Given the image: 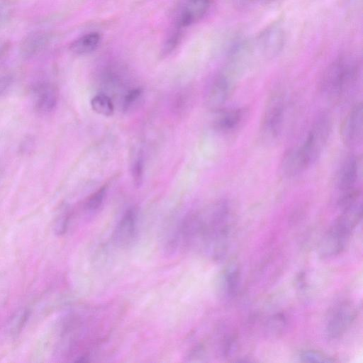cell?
Here are the masks:
<instances>
[{
  "mask_svg": "<svg viewBox=\"0 0 363 363\" xmlns=\"http://www.w3.org/2000/svg\"><path fill=\"white\" fill-rule=\"evenodd\" d=\"M10 42L0 38V61L7 55L10 49Z\"/></svg>",
  "mask_w": 363,
  "mask_h": 363,
  "instance_id": "d4e9b609",
  "label": "cell"
},
{
  "mask_svg": "<svg viewBox=\"0 0 363 363\" xmlns=\"http://www.w3.org/2000/svg\"><path fill=\"white\" fill-rule=\"evenodd\" d=\"M240 279V272L238 265L230 264L223 272L220 284L223 294L230 298L235 294Z\"/></svg>",
  "mask_w": 363,
  "mask_h": 363,
  "instance_id": "e0dca14e",
  "label": "cell"
},
{
  "mask_svg": "<svg viewBox=\"0 0 363 363\" xmlns=\"http://www.w3.org/2000/svg\"><path fill=\"white\" fill-rule=\"evenodd\" d=\"M137 212L131 208L128 209L118 223L113 233V242L119 247L130 245L137 235Z\"/></svg>",
  "mask_w": 363,
  "mask_h": 363,
  "instance_id": "9c48e42d",
  "label": "cell"
},
{
  "mask_svg": "<svg viewBox=\"0 0 363 363\" xmlns=\"http://www.w3.org/2000/svg\"><path fill=\"white\" fill-rule=\"evenodd\" d=\"M212 0H186L178 12L176 23L179 28L201 21L208 13Z\"/></svg>",
  "mask_w": 363,
  "mask_h": 363,
  "instance_id": "30bf717a",
  "label": "cell"
},
{
  "mask_svg": "<svg viewBox=\"0 0 363 363\" xmlns=\"http://www.w3.org/2000/svg\"><path fill=\"white\" fill-rule=\"evenodd\" d=\"M362 104L358 102L349 111L340 125V138L346 146L355 147L362 143Z\"/></svg>",
  "mask_w": 363,
  "mask_h": 363,
  "instance_id": "52a82bcc",
  "label": "cell"
},
{
  "mask_svg": "<svg viewBox=\"0 0 363 363\" xmlns=\"http://www.w3.org/2000/svg\"><path fill=\"white\" fill-rule=\"evenodd\" d=\"M50 34L45 30H36L28 34L21 41L20 53L24 58H31L43 52L49 45Z\"/></svg>",
  "mask_w": 363,
  "mask_h": 363,
  "instance_id": "5bb4252c",
  "label": "cell"
},
{
  "mask_svg": "<svg viewBox=\"0 0 363 363\" xmlns=\"http://www.w3.org/2000/svg\"><path fill=\"white\" fill-rule=\"evenodd\" d=\"M101 35L98 32H91L74 40L69 50L76 55H86L94 51L100 44Z\"/></svg>",
  "mask_w": 363,
  "mask_h": 363,
  "instance_id": "2e32d148",
  "label": "cell"
},
{
  "mask_svg": "<svg viewBox=\"0 0 363 363\" xmlns=\"http://www.w3.org/2000/svg\"><path fill=\"white\" fill-rule=\"evenodd\" d=\"M340 206L342 208V213L326 233L320 245V254L323 257L337 255L345 249L362 218V193L351 197Z\"/></svg>",
  "mask_w": 363,
  "mask_h": 363,
  "instance_id": "6da1fadb",
  "label": "cell"
},
{
  "mask_svg": "<svg viewBox=\"0 0 363 363\" xmlns=\"http://www.w3.org/2000/svg\"><path fill=\"white\" fill-rule=\"evenodd\" d=\"M299 360L304 362H334L335 359L319 351L307 350L300 352Z\"/></svg>",
  "mask_w": 363,
  "mask_h": 363,
  "instance_id": "ffe728a7",
  "label": "cell"
},
{
  "mask_svg": "<svg viewBox=\"0 0 363 363\" xmlns=\"http://www.w3.org/2000/svg\"><path fill=\"white\" fill-rule=\"evenodd\" d=\"M143 89L141 88H133L128 90L123 98L122 109L123 111H129L134 104L141 98Z\"/></svg>",
  "mask_w": 363,
  "mask_h": 363,
  "instance_id": "7402d4cb",
  "label": "cell"
},
{
  "mask_svg": "<svg viewBox=\"0 0 363 363\" xmlns=\"http://www.w3.org/2000/svg\"><path fill=\"white\" fill-rule=\"evenodd\" d=\"M247 109L245 108H234L216 111L213 120V127L219 132L229 133L237 130L243 123Z\"/></svg>",
  "mask_w": 363,
  "mask_h": 363,
  "instance_id": "4fadbf2b",
  "label": "cell"
},
{
  "mask_svg": "<svg viewBox=\"0 0 363 363\" xmlns=\"http://www.w3.org/2000/svg\"><path fill=\"white\" fill-rule=\"evenodd\" d=\"M362 177V160L351 155L345 159L335 177V185L339 192L338 203L362 191L359 184Z\"/></svg>",
  "mask_w": 363,
  "mask_h": 363,
  "instance_id": "5b68a950",
  "label": "cell"
},
{
  "mask_svg": "<svg viewBox=\"0 0 363 363\" xmlns=\"http://www.w3.org/2000/svg\"><path fill=\"white\" fill-rule=\"evenodd\" d=\"M361 71V62L357 57L340 56L324 70L320 79V89L330 98H341L357 86Z\"/></svg>",
  "mask_w": 363,
  "mask_h": 363,
  "instance_id": "7a4b0ae2",
  "label": "cell"
},
{
  "mask_svg": "<svg viewBox=\"0 0 363 363\" xmlns=\"http://www.w3.org/2000/svg\"><path fill=\"white\" fill-rule=\"evenodd\" d=\"M286 103L284 96L276 92L268 99L264 110L261 123L262 139L270 143L279 138L285 119Z\"/></svg>",
  "mask_w": 363,
  "mask_h": 363,
  "instance_id": "277c9868",
  "label": "cell"
},
{
  "mask_svg": "<svg viewBox=\"0 0 363 363\" xmlns=\"http://www.w3.org/2000/svg\"><path fill=\"white\" fill-rule=\"evenodd\" d=\"M12 82V77L10 74H4L0 77V94L10 86Z\"/></svg>",
  "mask_w": 363,
  "mask_h": 363,
  "instance_id": "cb8c5ba5",
  "label": "cell"
},
{
  "mask_svg": "<svg viewBox=\"0 0 363 363\" xmlns=\"http://www.w3.org/2000/svg\"><path fill=\"white\" fill-rule=\"evenodd\" d=\"M131 174L134 185L136 187H140L143 183L144 175V160L141 153L138 155L133 163Z\"/></svg>",
  "mask_w": 363,
  "mask_h": 363,
  "instance_id": "44dd1931",
  "label": "cell"
},
{
  "mask_svg": "<svg viewBox=\"0 0 363 363\" xmlns=\"http://www.w3.org/2000/svg\"><path fill=\"white\" fill-rule=\"evenodd\" d=\"M233 76L230 73H221L217 75L208 86L205 103L207 107L214 111L223 108L231 91Z\"/></svg>",
  "mask_w": 363,
  "mask_h": 363,
  "instance_id": "ba28073f",
  "label": "cell"
},
{
  "mask_svg": "<svg viewBox=\"0 0 363 363\" xmlns=\"http://www.w3.org/2000/svg\"><path fill=\"white\" fill-rule=\"evenodd\" d=\"M357 314L355 306L350 301L335 306L328 318L325 331L330 339L341 337L353 323Z\"/></svg>",
  "mask_w": 363,
  "mask_h": 363,
  "instance_id": "8992f818",
  "label": "cell"
},
{
  "mask_svg": "<svg viewBox=\"0 0 363 363\" xmlns=\"http://www.w3.org/2000/svg\"><path fill=\"white\" fill-rule=\"evenodd\" d=\"M92 110L99 115L111 116L114 113V106L111 98L104 93H99L91 100Z\"/></svg>",
  "mask_w": 363,
  "mask_h": 363,
  "instance_id": "ac0fdd59",
  "label": "cell"
},
{
  "mask_svg": "<svg viewBox=\"0 0 363 363\" xmlns=\"http://www.w3.org/2000/svg\"><path fill=\"white\" fill-rule=\"evenodd\" d=\"M284 40L283 30L273 26L259 35L256 42L257 48L264 57L271 58L281 50Z\"/></svg>",
  "mask_w": 363,
  "mask_h": 363,
  "instance_id": "7c38bea8",
  "label": "cell"
},
{
  "mask_svg": "<svg viewBox=\"0 0 363 363\" xmlns=\"http://www.w3.org/2000/svg\"><path fill=\"white\" fill-rule=\"evenodd\" d=\"M10 9L9 5L3 1H0V28L4 26L9 17Z\"/></svg>",
  "mask_w": 363,
  "mask_h": 363,
  "instance_id": "603a6c76",
  "label": "cell"
},
{
  "mask_svg": "<svg viewBox=\"0 0 363 363\" xmlns=\"http://www.w3.org/2000/svg\"><path fill=\"white\" fill-rule=\"evenodd\" d=\"M34 108L40 113L52 111L57 106L58 92L56 86L48 82L36 84L32 90Z\"/></svg>",
  "mask_w": 363,
  "mask_h": 363,
  "instance_id": "8fae6325",
  "label": "cell"
},
{
  "mask_svg": "<svg viewBox=\"0 0 363 363\" xmlns=\"http://www.w3.org/2000/svg\"><path fill=\"white\" fill-rule=\"evenodd\" d=\"M281 174L286 178L294 177L306 169L298 147L289 149L280 164Z\"/></svg>",
  "mask_w": 363,
  "mask_h": 363,
  "instance_id": "9a60e30c",
  "label": "cell"
},
{
  "mask_svg": "<svg viewBox=\"0 0 363 363\" xmlns=\"http://www.w3.org/2000/svg\"><path fill=\"white\" fill-rule=\"evenodd\" d=\"M331 120L326 113L317 117L303 143L298 147L306 169L313 166L320 157L330 136Z\"/></svg>",
  "mask_w": 363,
  "mask_h": 363,
  "instance_id": "3957f363",
  "label": "cell"
},
{
  "mask_svg": "<svg viewBox=\"0 0 363 363\" xmlns=\"http://www.w3.org/2000/svg\"><path fill=\"white\" fill-rule=\"evenodd\" d=\"M106 191L107 187L106 185H104L92 193L85 203V208L90 212L97 211L104 203Z\"/></svg>",
  "mask_w": 363,
  "mask_h": 363,
  "instance_id": "d6986e66",
  "label": "cell"
}]
</instances>
